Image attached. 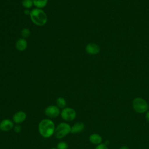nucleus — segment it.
I'll list each match as a JSON object with an SVG mask.
<instances>
[{
  "label": "nucleus",
  "mask_w": 149,
  "mask_h": 149,
  "mask_svg": "<svg viewBox=\"0 0 149 149\" xmlns=\"http://www.w3.org/2000/svg\"><path fill=\"white\" fill-rule=\"evenodd\" d=\"M33 5L37 8L41 9L44 8L48 2V0H33Z\"/></svg>",
  "instance_id": "nucleus-14"
},
{
  "label": "nucleus",
  "mask_w": 149,
  "mask_h": 149,
  "mask_svg": "<svg viewBox=\"0 0 149 149\" xmlns=\"http://www.w3.org/2000/svg\"><path fill=\"white\" fill-rule=\"evenodd\" d=\"M76 111L70 107H65L62 109L60 115L64 120L66 122H71L75 119L76 117Z\"/></svg>",
  "instance_id": "nucleus-5"
},
{
  "label": "nucleus",
  "mask_w": 149,
  "mask_h": 149,
  "mask_svg": "<svg viewBox=\"0 0 149 149\" xmlns=\"http://www.w3.org/2000/svg\"><path fill=\"white\" fill-rule=\"evenodd\" d=\"M57 149H68V144L65 141H59L56 147Z\"/></svg>",
  "instance_id": "nucleus-16"
},
{
  "label": "nucleus",
  "mask_w": 149,
  "mask_h": 149,
  "mask_svg": "<svg viewBox=\"0 0 149 149\" xmlns=\"http://www.w3.org/2000/svg\"><path fill=\"white\" fill-rule=\"evenodd\" d=\"M145 117H146V119L147 122L148 123H149V110H148V111L146 112Z\"/></svg>",
  "instance_id": "nucleus-20"
},
{
  "label": "nucleus",
  "mask_w": 149,
  "mask_h": 149,
  "mask_svg": "<svg viewBox=\"0 0 149 149\" xmlns=\"http://www.w3.org/2000/svg\"><path fill=\"white\" fill-rule=\"evenodd\" d=\"M133 109L139 113H146L148 110V103L141 97H136L133 100Z\"/></svg>",
  "instance_id": "nucleus-4"
},
{
  "label": "nucleus",
  "mask_w": 149,
  "mask_h": 149,
  "mask_svg": "<svg viewBox=\"0 0 149 149\" xmlns=\"http://www.w3.org/2000/svg\"><path fill=\"white\" fill-rule=\"evenodd\" d=\"M27 46V41L24 38H19L16 43V48L19 51H24Z\"/></svg>",
  "instance_id": "nucleus-12"
},
{
  "label": "nucleus",
  "mask_w": 149,
  "mask_h": 149,
  "mask_svg": "<svg viewBox=\"0 0 149 149\" xmlns=\"http://www.w3.org/2000/svg\"><path fill=\"white\" fill-rule=\"evenodd\" d=\"M30 16L32 22L37 26H44L47 22V16L46 13L39 8L33 9L31 11Z\"/></svg>",
  "instance_id": "nucleus-2"
},
{
  "label": "nucleus",
  "mask_w": 149,
  "mask_h": 149,
  "mask_svg": "<svg viewBox=\"0 0 149 149\" xmlns=\"http://www.w3.org/2000/svg\"><path fill=\"white\" fill-rule=\"evenodd\" d=\"M56 105L61 109H63L66 106V100L62 97H59L57 98L56 100Z\"/></svg>",
  "instance_id": "nucleus-13"
},
{
  "label": "nucleus",
  "mask_w": 149,
  "mask_h": 149,
  "mask_svg": "<svg viewBox=\"0 0 149 149\" xmlns=\"http://www.w3.org/2000/svg\"><path fill=\"white\" fill-rule=\"evenodd\" d=\"M13 127L14 122L9 119H4L0 122V130L2 132H9Z\"/></svg>",
  "instance_id": "nucleus-8"
},
{
  "label": "nucleus",
  "mask_w": 149,
  "mask_h": 149,
  "mask_svg": "<svg viewBox=\"0 0 149 149\" xmlns=\"http://www.w3.org/2000/svg\"><path fill=\"white\" fill-rule=\"evenodd\" d=\"M30 30L27 28H24L21 31V35L23 37V38H27L30 36Z\"/></svg>",
  "instance_id": "nucleus-17"
},
{
  "label": "nucleus",
  "mask_w": 149,
  "mask_h": 149,
  "mask_svg": "<svg viewBox=\"0 0 149 149\" xmlns=\"http://www.w3.org/2000/svg\"><path fill=\"white\" fill-rule=\"evenodd\" d=\"M22 3L23 7L27 9H29V8H31L33 5V0H23Z\"/></svg>",
  "instance_id": "nucleus-15"
},
{
  "label": "nucleus",
  "mask_w": 149,
  "mask_h": 149,
  "mask_svg": "<svg viewBox=\"0 0 149 149\" xmlns=\"http://www.w3.org/2000/svg\"><path fill=\"white\" fill-rule=\"evenodd\" d=\"M89 141L94 145H98L102 142V137L98 133H92L89 136Z\"/></svg>",
  "instance_id": "nucleus-11"
},
{
  "label": "nucleus",
  "mask_w": 149,
  "mask_h": 149,
  "mask_svg": "<svg viewBox=\"0 0 149 149\" xmlns=\"http://www.w3.org/2000/svg\"><path fill=\"white\" fill-rule=\"evenodd\" d=\"M148 110H149V104H148Z\"/></svg>",
  "instance_id": "nucleus-24"
},
{
  "label": "nucleus",
  "mask_w": 149,
  "mask_h": 149,
  "mask_svg": "<svg viewBox=\"0 0 149 149\" xmlns=\"http://www.w3.org/2000/svg\"><path fill=\"white\" fill-rule=\"evenodd\" d=\"M119 149H129V148L126 146H123L119 148Z\"/></svg>",
  "instance_id": "nucleus-22"
},
{
  "label": "nucleus",
  "mask_w": 149,
  "mask_h": 149,
  "mask_svg": "<svg viewBox=\"0 0 149 149\" xmlns=\"http://www.w3.org/2000/svg\"><path fill=\"white\" fill-rule=\"evenodd\" d=\"M55 129V123L49 118L43 119L38 123V132L44 138L47 139L52 137L54 134Z\"/></svg>",
  "instance_id": "nucleus-1"
},
{
  "label": "nucleus",
  "mask_w": 149,
  "mask_h": 149,
  "mask_svg": "<svg viewBox=\"0 0 149 149\" xmlns=\"http://www.w3.org/2000/svg\"><path fill=\"white\" fill-rule=\"evenodd\" d=\"M27 118L26 113L23 111H19L15 112L12 116V121L16 124H20L25 121Z\"/></svg>",
  "instance_id": "nucleus-7"
},
{
  "label": "nucleus",
  "mask_w": 149,
  "mask_h": 149,
  "mask_svg": "<svg viewBox=\"0 0 149 149\" xmlns=\"http://www.w3.org/2000/svg\"><path fill=\"white\" fill-rule=\"evenodd\" d=\"M71 126L67 122H61L56 127L54 136L56 139H61L70 133Z\"/></svg>",
  "instance_id": "nucleus-3"
},
{
  "label": "nucleus",
  "mask_w": 149,
  "mask_h": 149,
  "mask_svg": "<svg viewBox=\"0 0 149 149\" xmlns=\"http://www.w3.org/2000/svg\"><path fill=\"white\" fill-rule=\"evenodd\" d=\"M86 51L90 55H96L100 51V47L95 43H88L86 46Z\"/></svg>",
  "instance_id": "nucleus-9"
},
{
  "label": "nucleus",
  "mask_w": 149,
  "mask_h": 149,
  "mask_svg": "<svg viewBox=\"0 0 149 149\" xmlns=\"http://www.w3.org/2000/svg\"><path fill=\"white\" fill-rule=\"evenodd\" d=\"M24 13L26 15H30V13H31V11L29 9H26L24 10Z\"/></svg>",
  "instance_id": "nucleus-21"
},
{
  "label": "nucleus",
  "mask_w": 149,
  "mask_h": 149,
  "mask_svg": "<svg viewBox=\"0 0 149 149\" xmlns=\"http://www.w3.org/2000/svg\"><path fill=\"white\" fill-rule=\"evenodd\" d=\"M85 128L84 124L81 122H78L74 123L72 126H71L70 133L73 134L79 133L82 132Z\"/></svg>",
  "instance_id": "nucleus-10"
},
{
  "label": "nucleus",
  "mask_w": 149,
  "mask_h": 149,
  "mask_svg": "<svg viewBox=\"0 0 149 149\" xmlns=\"http://www.w3.org/2000/svg\"><path fill=\"white\" fill-rule=\"evenodd\" d=\"M13 129L15 133H19L22 130V127L20 124H16L15 125H14Z\"/></svg>",
  "instance_id": "nucleus-18"
},
{
  "label": "nucleus",
  "mask_w": 149,
  "mask_h": 149,
  "mask_svg": "<svg viewBox=\"0 0 149 149\" xmlns=\"http://www.w3.org/2000/svg\"><path fill=\"white\" fill-rule=\"evenodd\" d=\"M61 111L56 105H49L44 110L45 115L49 118H55L60 115Z\"/></svg>",
  "instance_id": "nucleus-6"
},
{
  "label": "nucleus",
  "mask_w": 149,
  "mask_h": 149,
  "mask_svg": "<svg viewBox=\"0 0 149 149\" xmlns=\"http://www.w3.org/2000/svg\"><path fill=\"white\" fill-rule=\"evenodd\" d=\"M51 149H57L56 148H51Z\"/></svg>",
  "instance_id": "nucleus-23"
},
{
  "label": "nucleus",
  "mask_w": 149,
  "mask_h": 149,
  "mask_svg": "<svg viewBox=\"0 0 149 149\" xmlns=\"http://www.w3.org/2000/svg\"><path fill=\"white\" fill-rule=\"evenodd\" d=\"M95 149H108L107 146L105 143H101L97 146H96Z\"/></svg>",
  "instance_id": "nucleus-19"
}]
</instances>
